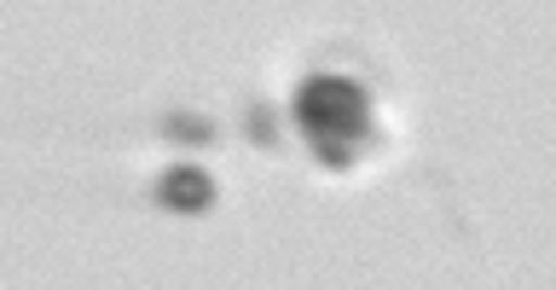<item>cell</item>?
<instances>
[{
	"instance_id": "1",
	"label": "cell",
	"mask_w": 556,
	"mask_h": 290,
	"mask_svg": "<svg viewBox=\"0 0 556 290\" xmlns=\"http://www.w3.org/2000/svg\"><path fill=\"white\" fill-rule=\"evenodd\" d=\"M290 111L325 168H348L371 140V93L354 76H307Z\"/></svg>"
},
{
	"instance_id": "2",
	"label": "cell",
	"mask_w": 556,
	"mask_h": 290,
	"mask_svg": "<svg viewBox=\"0 0 556 290\" xmlns=\"http://www.w3.org/2000/svg\"><path fill=\"white\" fill-rule=\"evenodd\" d=\"M156 203L174 215H203L208 203H215V180H208L198 163H174L156 175Z\"/></svg>"
},
{
	"instance_id": "3",
	"label": "cell",
	"mask_w": 556,
	"mask_h": 290,
	"mask_svg": "<svg viewBox=\"0 0 556 290\" xmlns=\"http://www.w3.org/2000/svg\"><path fill=\"white\" fill-rule=\"evenodd\" d=\"M163 134H168L174 146H215V123L198 116V111H168L163 116Z\"/></svg>"
},
{
	"instance_id": "4",
	"label": "cell",
	"mask_w": 556,
	"mask_h": 290,
	"mask_svg": "<svg viewBox=\"0 0 556 290\" xmlns=\"http://www.w3.org/2000/svg\"><path fill=\"white\" fill-rule=\"evenodd\" d=\"M250 134L261 151H278V134H273V111L267 105H250Z\"/></svg>"
}]
</instances>
